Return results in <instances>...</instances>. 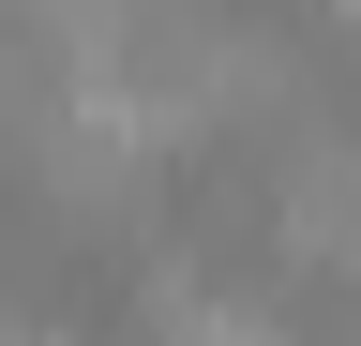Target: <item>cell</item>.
<instances>
[{
	"label": "cell",
	"instance_id": "6da1fadb",
	"mask_svg": "<svg viewBox=\"0 0 361 346\" xmlns=\"http://www.w3.org/2000/svg\"><path fill=\"white\" fill-rule=\"evenodd\" d=\"M0 346H16V316H0Z\"/></svg>",
	"mask_w": 361,
	"mask_h": 346
}]
</instances>
